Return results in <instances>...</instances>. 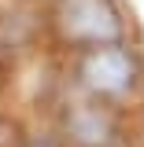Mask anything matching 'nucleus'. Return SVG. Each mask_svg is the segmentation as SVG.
<instances>
[{"mask_svg": "<svg viewBox=\"0 0 144 147\" xmlns=\"http://www.w3.org/2000/svg\"><path fill=\"white\" fill-rule=\"evenodd\" d=\"M55 26L63 40L81 44V48L111 44L126 30L115 0H55Z\"/></svg>", "mask_w": 144, "mask_h": 147, "instance_id": "f257e3e1", "label": "nucleus"}, {"mask_svg": "<svg viewBox=\"0 0 144 147\" xmlns=\"http://www.w3.org/2000/svg\"><path fill=\"white\" fill-rule=\"evenodd\" d=\"M67 132L85 147H107L115 136V118L96 103H78L67 110Z\"/></svg>", "mask_w": 144, "mask_h": 147, "instance_id": "7ed1b4c3", "label": "nucleus"}, {"mask_svg": "<svg viewBox=\"0 0 144 147\" xmlns=\"http://www.w3.org/2000/svg\"><path fill=\"white\" fill-rule=\"evenodd\" d=\"M30 147H59L55 140H37V144H30Z\"/></svg>", "mask_w": 144, "mask_h": 147, "instance_id": "20e7f679", "label": "nucleus"}, {"mask_svg": "<svg viewBox=\"0 0 144 147\" xmlns=\"http://www.w3.org/2000/svg\"><path fill=\"white\" fill-rule=\"evenodd\" d=\"M137 74H141L137 70V55L129 52L126 44H118V40L85 48L81 63H78L81 85L92 88L96 96H122V92H129Z\"/></svg>", "mask_w": 144, "mask_h": 147, "instance_id": "f03ea898", "label": "nucleus"}]
</instances>
